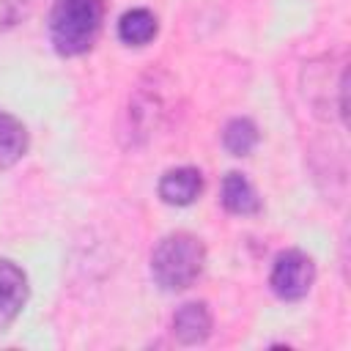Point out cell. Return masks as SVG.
I'll use <instances>...</instances> for the list:
<instances>
[{
    "instance_id": "5",
    "label": "cell",
    "mask_w": 351,
    "mask_h": 351,
    "mask_svg": "<svg viewBox=\"0 0 351 351\" xmlns=\"http://www.w3.org/2000/svg\"><path fill=\"white\" fill-rule=\"evenodd\" d=\"M25 302H27V277H25V271L14 261L0 258V332H5L16 321Z\"/></svg>"
},
{
    "instance_id": "1",
    "label": "cell",
    "mask_w": 351,
    "mask_h": 351,
    "mask_svg": "<svg viewBox=\"0 0 351 351\" xmlns=\"http://www.w3.org/2000/svg\"><path fill=\"white\" fill-rule=\"evenodd\" d=\"M206 266V247L192 233H167L156 241L151 252V277L165 291L189 288Z\"/></svg>"
},
{
    "instance_id": "2",
    "label": "cell",
    "mask_w": 351,
    "mask_h": 351,
    "mask_svg": "<svg viewBox=\"0 0 351 351\" xmlns=\"http://www.w3.org/2000/svg\"><path fill=\"white\" fill-rule=\"evenodd\" d=\"M104 22V3L101 0H55L49 11V41L52 47L66 55L88 52Z\"/></svg>"
},
{
    "instance_id": "12",
    "label": "cell",
    "mask_w": 351,
    "mask_h": 351,
    "mask_svg": "<svg viewBox=\"0 0 351 351\" xmlns=\"http://www.w3.org/2000/svg\"><path fill=\"white\" fill-rule=\"evenodd\" d=\"M33 11V0H0V30L19 25Z\"/></svg>"
},
{
    "instance_id": "4",
    "label": "cell",
    "mask_w": 351,
    "mask_h": 351,
    "mask_svg": "<svg viewBox=\"0 0 351 351\" xmlns=\"http://www.w3.org/2000/svg\"><path fill=\"white\" fill-rule=\"evenodd\" d=\"M329 55L326 58H318V60H310L304 63V71H302V93L304 99L310 101L313 112L321 115V118H329L332 112V96L340 107V112L346 115V90H348V71L343 69L337 74V80L332 82L329 80Z\"/></svg>"
},
{
    "instance_id": "9",
    "label": "cell",
    "mask_w": 351,
    "mask_h": 351,
    "mask_svg": "<svg viewBox=\"0 0 351 351\" xmlns=\"http://www.w3.org/2000/svg\"><path fill=\"white\" fill-rule=\"evenodd\" d=\"M156 33H159V22L148 8H129L118 19V38L129 47H145L156 38Z\"/></svg>"
},
{
    "instance_id": "3",
    "label": "cell",
    "mask_w": 351,
    "mask_h": 351,
    "mask_svg": "<svg viewBox=\"0 0 351 351\" xmlns=\"http://www.w3.org/2000/svg\"><path fill=\"white\" fill-rule=\"evenodd\" d=\"M315 282V263L307 252L302 250H282L274 263H271V274H269V285L271 291L282 299V302H299L310 293Z\"/></svg>"
},
{
    "instance_id": "6",
    "label": "cell",
    "mask_w": 351,
    "mask_h": 351,
    "mask_svg": "<svg viewBox=\"0 0 351 351\" xmlns=\"http://www.w3.org/2000/svg\"><path fill=\"white\" fill-rule=\"evenodd\" d=\"M159 197L167 206H189L203 192V176L197 167H173L159 178Z\"/></svg>"
},
{
    "instance_id": "7",
    "label": "cell",
    "mask_w": 351,
    "mask_h": 351,
    "mask_svg": "<svg viewBox=\"0 0 351 351\" xmlns=\"http://www.w3.org/2000/svg\"><path fill=\"white\" fill-rule=\"evenodd\" d=\"M173 335L184 346L203 343L211 335V313H208L206 302H186V304H181L176 310V315H173Z\"/></svg>"
},
{
    "instance_id": "11",
    "label": "cell",
    "mask_w": 351,
    "mask_h": 351,
    "mask_svg": "<svg viewBox=\"0 0 351 351\" xmlns=\"http://www.w3.org/2000/svg\"><path fill=\"white\" fill-rule=\"evenodd\" d=\"M222 145L233 156H247L258 145V126L250 118H230L222 129Z\"/></svg>"
},
{
    "instance_id": "10",
    "label": "cell",
    "mask_w": 351,
    "mask_h": 351,
    "mask_svg": "<svg viewBox=\"0 0 351 351\" xmlns=\"http://www.w3.org/2000/svg\"><path fill=\"white\" fill-rule=\"evenodd\" d=\"M27 151V129L19 118L0 110V170L16 165Z\"/></svg>"
},
{
    "instance_id": "8",
    "label": "cell",
    "mask_w": 351,
    "mask_h": 351,
    "mask_svg": "<svg viewBox=\"0 0 351 351\" xmlns=\"http://www.w3.org/2000/svg\"><path fill=\"white\" fill-rule=\"evenodd\" d=\"M222 206L236 217H252L261 211V197L244 173H228L222 178Z\"/></svg>"
}]
</instances>
